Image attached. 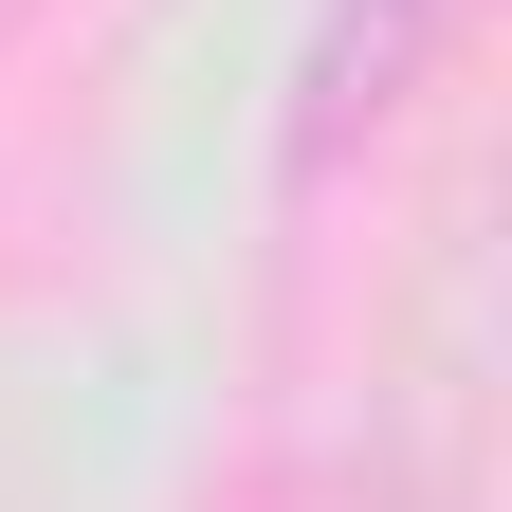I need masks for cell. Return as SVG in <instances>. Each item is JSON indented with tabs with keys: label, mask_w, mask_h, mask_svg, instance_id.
I'll return each instance as SVG.
<instances>
[{
	"label": "cell",
	"mask_w": 512,
	"mask_h": 512,
	"mask_svg": "<svg viewBox=\"0 0 512 512\" xmlns=\"http://www.w3.org/2000/svg\"><path fill=\"white\" fill-rule=\"evenodd\" d=\"M458 19H476V0H330V37H311V74H293V165H348L366 128L421 92V55Z\"/></svg>",
	"instance_id": "1"
}]
</instances>
